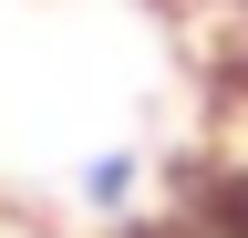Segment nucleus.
<instances>
[{
    "instance_id": "nucleus-2",
    "label": "nucleus",
    "mask_w": 248,
    "mask_h": 238,
    "mask_svg": "<svg viewBox=\"0 0 248 238\" xmlns=\"http://www.w3.org/2000/svg\"><path fill=\"white\" fill-rule=\"evenodd\" d=\"M135 197H145V166L135 156H93L83 166V207H93V218H124Z\"/></svg>"
},
{
    "instance_id": "nucleus-1",
    "label": "nucleus",
    "mask_w": 248,
    "mask_h": 238,
    "mask_svg": "<svg viewBox=\"0 0 248 238\" xmlns=\"http://www.w3.org/2000/svg\"><path fill=\"white\" fill-rule=\"evenodd\" d=\"M145 238H248V166L197 176V187H186V197H176Z\"/></svg>"
}]
</instances>
